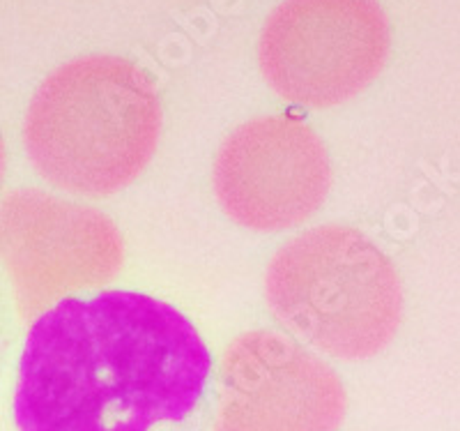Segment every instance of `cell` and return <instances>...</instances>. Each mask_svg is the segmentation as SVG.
<instances>
[{
  "label": "cell",
  "mask_w": 460,
  "mask_h": 431,
  "mask_svg": "<svg viewBox=\"0 0 460 431\" xmlns=\"http://www.w3.org/2000/svg\"><path fill=\"white\" fill-rule=\"evenodd\" d=\"M212 358L187 316L134 291L63 298L26 337L19 431H150L199 406Z\"/></svg>",
  "instance_id": "cell-1"
},
{
  "label": "cell",
  "mask_w": 460,
  "mask_h": 431,
  "mask_svg": "<svg viewBox=\"0 0 460 431\" xmlns=\"http://www.w3.org/2000/svg\"><path fill=\"white\" fill-rule=\"evenodd\" d=\"M5 168H7L5 143H3V134H0V187H3V180H5Z\"/></svg>",
  "instance_id": "cell-8"
},
{
  "label": "cell",
  "mask_w": 460,
  "mask_h": 431,
  "mask_svg": "<svg viewBox=\"0 0 460 431\" xmlns=\"http://www.w3.org/2000/svg\"><path fill=\"white\" fill-rule=\"evenodd\" d=\"M162 102L141 67L85 56L47 76L26 113V150L51 184L81 196L125 190L152 159Z\"/></svg>",
  "instance_id": "cell-2"
},
{
  "label": "cell",
  "mask_w": 460,
  "mask_h": 431,
  "mask_svg": "<svg viewBox=\"0 0 460 431\" xmlns=\"http://www.w3.org/2000/svg\"><path fill=\"white\" fill-rule=\"evenodd\" d=\"M345 406L330 364L283 335L253 330L224 353L215 431H336Z\"/></svg>",
  "instance_id": "cell-7"
},
{
  "label": "cell",
  "mask_w": 460,
  "mask_h": 431,
  "mask_svg": "<svg viewBox=\"0 0 460 431\" xmlns=\"http://www.w3.org/2000/svg\"><path fill=\"white\" fill-rule=\"evenodd\" d=\"M0 261L19 311L31 319L67 293L109 284L120 273L125 245L100 211L19 190L0 203Z\"/></svg>",
  "instance_id": "cell-5"
},
{
  "label": "cell",
  "mask_w": 460,
  "mask_h": 431,
  "mask_svg": "<svg viewBox=\"0 0 460 431\" xmlns=\"http://www.w3.org/2000/svg\"><path fill=\"white\" fill-rule=\"evenodd\" d=\"M330 184L327 150L297 118L244 122L226 139L215 162L221 208L253 231H283L306 221L323 205Z\"/></svg>",
  "instance_id": "cell-6"
},
{
  "label": "cell",
  "mask_w": 460,
  "mask_h": 431,
  "mask_svg": "<svg viewBox=\"0 0 460 431\" xmlns=\"http://www.w3.org/2000/svg\"><path fill=\"white\" fill-rule=\"evenodd\" d=\"M389 44L377 0H286L262 28L258 60L283 100L330 109L377 79Z\"/></svg>",
  "instance_id": "cell-4"
},
{
  "label": "cell",
  "mask_w": 460,
  "mask_h": 431,
  "mask_svg": "<svg viewBox=\"0 0 460 431\" xmlns=\"http://www.w3.org/2000/svg\"><path fill=\"white\" fill-rule=\"evenodd\" d=\"M274 316L318 351L373 358L396 337L402 291L394 264L357 229H311L286 242L267 265Z\"/></svg>",
  "instance_id": "cell-3"
}]
</instances>
